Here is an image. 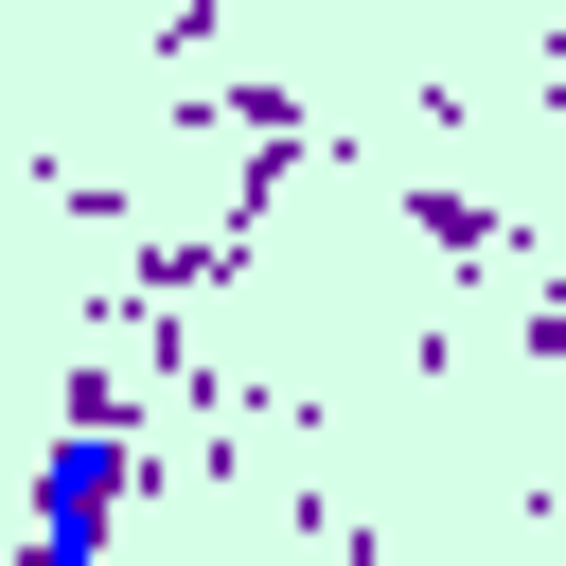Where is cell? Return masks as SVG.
I'll list each match as a JSON object with an SVG mask.
<instances>
[{"mask_svg": "<svg viewBox=\"0 0 566 566\" xmlns=\"http://www.w3.org/2000/svg\"><path fill=\"white\" fill-rule=\"evenodd\" d=\"M106 513H124V407H71L35 460V566H106Z\"/></svg>", "mask_w": 566, "mask_h": 566, "instance_id": "cell-1", "label": "cell"}]
</instances>
